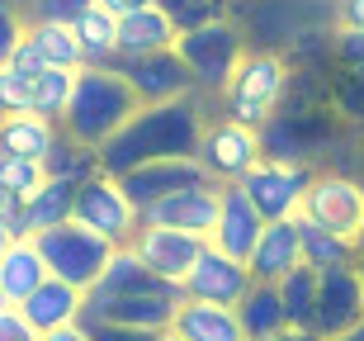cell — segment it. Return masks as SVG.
Masks as SVG:
<instances>
[{
    "instance_id": "obj_1",
    "label": "cell",
    "mask_w": 364,
    "mask_h": 341,
    "mask_svg": "<svg viewBox=\"0 0 364 341\" xmlns=\"http://www.w3.org/2000/svg\"><path fill=\"white\" fill-rule=\"evenodd\" d=\"M203 128H208L203 95H185V100H171V105H142L128 119V128L109 147H100V166L109 176H128V171L151 166V162L199 157Z\"/></svg>"
},
{
    "instance_id": "obj_2",
    "label": "cell",
    "mask_w": 364,
    "mask_h": 341,
    "mask_svg": "<svg viewBox=\"0 0 364 341\" xmlns=\"http://www.w3.org/2000/svg\"><path fill=\"white\" fill-rule=\"evenodd\" d=\"M142 110L137 90L128 85L123 67H81L76 76V100H71V114L62 123V133H71L85 147H109L114 137L128 128V119Z\"/></svg>"
},
{
    "instance_id": "obj_3",
    "label": "cell",
    "mask_w": 364,
    "mask_h": 341,
    "mask_svg": "<svg viewBox=\"0 0 364 341\" xmlns=\"http://www.w3.org/2000/svg\"><path fill=\"white\" fill-rule=\"evenodd\" d=\"M289 95H294V67H289V57L279 48H251L218 105H223L228 119L265 128L289 105Z\"/></svg>"
},
{
    "instance_id": "obj_4",
    "label": "cell",
    "mask_w": 364,
    "mask_h": 341,
    "mask_svg": "<svg viewBox=\"0 0 364 341\" xmlns=\"http://www.w3.org/2000/svg\"><path fill=\"white\" fill-rule=\"evenodd\" d=\"M176 53L189 67V76H194V90L223 100V90L232 85V76H237V67L246 62L251 48H246V28L232 24L228 14H223V19H213V24L185 28L180 43H176Z\"/></svg>"
},
{
    "instance_id": "obj_5",
    "label": "cell",
    "mask_w": 364,
    "mask_h": 341,
    "mask_svg": "<svg viewBox=\"0 0 364 341\" xmlns=\"http://www.w3.org/2000/svg\"><path fill=\"white\" fill-rule=\"evenodd\" d=\"M38 246H43V256H48V271H53L57 280H67V285L85 289V294L100 285V275L109 271V261L119 251L109 237H100L95 228H85V223H76V219L53 228V232H43Z\"/></svg>"
},
{
    "instance_id": "obj_6",
    "label": "cell",
    "mask_w": 364,
    "mask_h": 341,
    "mask_svg": "<svg viewBox=\"0 0 364 341\" xmlns=\"http://www.w3.org/2000/svg\"><path fill=\"white\" fill-rule=\"evenodd\" d=\"M260 162H265V137H260V128L237 123V119H228V114L208 119L203 142H199V166L218 185H242Z\"/></svg>"
},
{
    "instance_id": "obj_7",
    "label": "cell",
    "mask_w": 364,
    "mask_h": 341,
    "mask_svg": "<svg viewBox=\"0 0 364 341\" xmlns=\"http://www.w3.org/2000/svg\"><path fill=\"white\" fill-rule=\"evenodd\" d=\"M76 223L95 228L114 246H133L137 228H142V209L128 199L119 176L100 171V176H90L85 185H76Z\"/></svg>"
},
{
    "instance_id": "obj_8",
    "label": "cell",
    "mask_w": 364,
    "mask_h": 341,
    "mask_svg": "<svg viewBox=\"0 0 364 341\" xmlns=\"http://www.w3.org/2000/svg\"><path fill=\"white\" fill-rule=\"evenodd\" d=\"M312 176H317V171H312L308 162H279V157H265V162L242 180V190L251 194V204L265 214V223H289V219H303Z\"/></svg>"
},
{
    "instance_id": "obj_9",
    "label": "cell",
    "mask_w": 364,
    "mask_h": 341,
    "mask_svg": "<svg viewBox=\"0 0 364 341\" xmlns=\"http://www.w3.org/2000/svg\"><path fill=\"white\" fill-rule=\"evenodd\" d=\"M303 219H312L317 228L336 232L346 242L360 246L364 232V180L346 176V171H317L308 190V204H303Z\"/></svg>"
},
{
    "instance_id": "obj_10",
    "label": "cell",
    "mask_w": 364,
    "mask_h": 341,
    "mask_svg": "<svg viewBox=\"0 0 364 341\" xmlns=\"http://www.w3.org/2000/svg\"><path fill=\"white\" fill-rule=\"evenodd\" d=\"M208 246H213L208 237H194V232H180V228H156V223H142L133 237V251L176 289H185V280L194 275V266L203 261Z\"/></svg>"
},
{
    "instance_id": "obj_11",
    "label": "cell",
    "mask_w": 364,
    "mask_h": 341,
    "mask_svg": "<svg viewBox=\"0 0 364 341\" xmlns=\"http://www.w3.org/2000/svg\"><path fill=\"white\" fill-rule=\"evenodd\" d=\"M364 322V271L360 261L350 266H331L317 280V337L331 341Z\"/></svg>"
},
{
    "instance_id": "obj_12",
    "label": "cell",
    "mask_w": 364,
    "mask_h": 341,
    "mask_svg": "<svg viewBox=\"0 0 364 341\" xmlns=\"http://www.w3.org/2000/svg\"><path fill=\"white\" fill-rule=\"evenodd\" d=\"M265 157H279V162H308L331 142V119L326 110H294V105H284L265 128Z\"/></svg>"
},
{
    "instance_id": "obj_13",
    "label": "cell",
    "mask_w": 364,
    "mask_h": 341,
    "mask_svg": "<svg viewBox=\"0 0 364 341\" xmlns=\"http://www.w3.org/2000/svg\"><path fill=\"white\" fill-rule=\"evenodd\" d=\"M251 289H256V271H251V261H237V256H228V251L208 246L203 261L194 266V275L185 280V299L228 303V308H237Z\"/></svg>"
},
{
    "instance_id": "obj_14",
    "label": "cell",
    "mask_w": 364,
    "mask_h": 341,
    "mask_svg": "<svg viewBox=\"0 0 364 341\" xmlns=\"http://www.w3.org/2000/svg\"><path fill=\"white\" fill-rule=\"evenodd\" d=\"M119 180H123V190H128V199L147 214V209H156L161 199H171V194L194 190V185H208L213 176L199 166V157H176V162L137 166V171H128V176H119Z\"/></svg>"
},
{
    "instance_id": "obj_15",
    "label": "cell",
    "mask_w": 364,
    "mask_h": 341,
    "mask_svg": "<svg viewBox=\"0 0 364 341\" xmlns=\"http://www.w3.org/2000/svg\"><path fill=\"white\" fill-rule=\"evenodd\" d=\"M128 85L137 90L142 105H171V100H185V95H199L194 90V76L189 67L180 62V53H151V57H133V62H119Z\"/></svg>"
},
{
    "instance_id": "obj_16",
    "label": "cell",
    "mask_w": 364,
    "mask_h": 341,
    "mask_svg": "<svg viewBox=\"0 0 364 341\" xmlns=\"http://www.w3.org/2000/svg\"><path fill=\"white\" fill-rule=\"evenodd\" d=\"M218 214H223V185L208 180V185H194V190H180V194H171V199H161L156 209L142 214V223L180 228V232H194V237H208V242H213Z\"/></svg>"
},
{
    "instance_id": "obj_17",
    "label": "cell",
    "mask_w": 364,
    "mask_h": 341,
    "mask_svg": "<svg viewBox=\"0 0 364 341\" xmlns=\"http://www.w3.org/2000/svg\"><path fill=\"white\" fill-rule=\"evenodd\" d=\"M265 214L251 204V194L242 185H223V214H218V228H213V246L228 251L237 261H251L256 256L260 237H265Z\"/></svg>"
},
{
    "instance_id": "obj_18",
    "label": "cell",
    "mask_w": 364,
    "mask_h": 341,
    "mask_svg": "<svg viewBox=\"0 0 364 341\" xmlns=\"http://www.w3.org/2000/svg\"><path fill=\"white\" fill-rule=\"evenodd\" d=\"M53 280L48 271V256H43L38 237H24V242H0V303H28L43 285Z\"/></svg>"
},
{
    "instance_id": "obj_19",
    "label": "cell",
    "mask_w": 364,
    "mask_h": 341,
    "mask_svg": "<svg viewBox=\"0 0 364 341\" xmlns=\"http://www.w3.org/2000/svg\"><path fill=\"white\" fill-rule=\"evenodd\" d=\"M180 43V24L161 5L137 14H123L119 19V62H133V57H151V53H171Z\"/></svg>"
},
{
    "instance_id": "obj_20",
    "label": "cell",
    "mask_w": 364,
    "mask_h": 341,
    "mask_svg": "<svg viewBox=\"0 0 364 341\" xmlns=\"http://www.w3.org/2000/svg\"><path fill=\"white\" fill-rule=\"evenodd\" d=\"M298 266H308V261H303V232H298V219L270 223L265 237H260V246H256V256H251L256 280L260 285H279V280H289Z\"/></svg>"
},
{
    "instance_id": "obj_21",
    "label": "cell",
    "mask_w": 364,
    "mask_h": 341,
    "mask_svg": "<svg viewBox=\"0 0 364 341\" xmlns=\"http://www.w3.org/2000/svg\"><path fill=\"white\" fill-rule=\"evenodd\" d=\"M85 299H90L85 289H76V285H67V280L53 275V280H48L28 303H19V308H24V318L48 337V332H57V327H76L81 313H85Z\"/></svg>"
},
{
    "instance_id": "obj_22",
    "label": "cell",
    "mask_w": 364,
    "mask_h": 341,
    "mask_svg": "<svg viewBox=\"0 0 364 341\" xmlns=\"http://www.w3.org/2000/svg\"><path fill=\"white\" fill-rule=\"evenodd\" d=\"M166 289H176V285H166L133 246H119L114 261H109V271L100 275V285L90 294H100V299H133V294H166Z\"/></svg>"
},
{
    "instance_id": "obj_23",
    "label": "cell",
    "mask_w": 364,
    "mask_h": 341,
    "mask_svg": "<svg viewBox=\"0 0 364 341\" xmlns=\"http://www.w3.org/2000/svg\"><path fill=\"white\" fill-rule=\"evenodd\" d=\"M185 341H251L242 327V318H237V308H228V303H199V299H185L176 313V327Z\"/></svg>"
},
{
    "instance_id": "obj_24",
    "label": "cell",
    "mask_w": 364,
    "mask_h": 341,
    "mask_svg": "<svg viewBox=\"0 0 364 341\" xmlns=\"http://www.w3.org/2000/svg\"><path fill=\"white\" fill-rule=\"evenodd\" d=\"M62 137V123L43 119V114H5L0 123V157H33V162H48V152L57 147Z\"/></svg>"
},
{
    "instance_id": "obj_25",
    "label": "cell",
    "mask_w": 364,
    "mask_h": 341,
    "mask_svg": "<svg viewBox=\"0 0 364 341\" xmlns=\"http://www.w3.org/2000/svg\"><path fill=\"white\" fill-rule=\"evenodd\" d=\"M24 219H28V232H33V237L71 223L76 219V185H71V180H48L33 199H24Z\"/></svg>"
},
{
    "instance_id": "obj_26",
    "label": "cell",
    "mask_w": 364,
    "mask_h": 341,
    "mask_svg": "<svg viewBox=\"0 0 364 341\" xmlns=\"http://www.w3.org/2000/svg\"><path fill=\"white\" fill-rule=\"evenodd\" d=\"M237 318H242V327L251 341H265L274 332H289V313H284V299H279V285H260L237 303Z\"/></svg>"
},
{
    "instance_id": "obj_27",
    "label": "cell",
    "mask_w": 364,
    "mask_h": 341,
    "mask_svg": "<svg viewBox=\"0 0 364 341\" xmlns=\"http://www.w3.org/2000/svg\"><path fill=\"white\" fill-rule=\"evenodd\" d=\"M317 280H322V271H312V266H298L289 280H279V299H284V313H289V327L308 332V337H317Z\"/></svg>"
},
{
    "instance_id": "obj_28",
    "label": "cell",
    "mask_w": 364,
    "mask_h": 341,
    "mask_svg": "<svg viewBox=\"0 0 364 341\" xmlns=\"http://www.w3.org/2000/svg\"><path fill=\"white\" fill-rule=\"evenodd\" d=\"M76 33L85 48V67H119V14L95 5L85 19H76Z\"/></svg>"
},
{
    "instance_id": "obj_29",
    "label": "cell",
    "mask_w": 364,
    "mask_h": 341,
    "mask_svg": "<svg viewBox=\"0 0 364 341\" xmlns=\"http://www.w3.org/2000/svg\"><path fill=\"white\" fill-rule=\"evenodd\" d=\"M28 43L43 53L48 67H62V71L85 67V48H81L76 24H28Z\"/></svg>"
},
{
    "instance_id": "obj_30",
    "label": "cell",
    "mask_w": 364,
    "mask_h": 341,
    "mask_svg": "<svg viewBox=\"0 0 364 341\" xmlns=\"http://www.w3.org/2000/svg\"><path fill=\"white\" fill-rule=\"evenodd\" d=\"M298 232H303V261H308L312 271H331V266H350L360 261V246L336 237V232L317 228L312 219H298Z\"/></svg>"
},
{
    "instance_id": "obj_31",
    "label": "cell",
    "mask_w": 364,
    "mask_h": 341,
    "mask_svg": "<svg viewBox=\"0 0 364 341\" xmlns=\"http://www.w3.org/2000/svg\"><path fill=\"white\" fill-rule=\"evenodd\" d=\"M76 76L81 71H62V67H48L33 81V114H43V119L53 123H67L71 114V100H76Z\"/></svg>"
},
{
    "instance_id": "obj_32",
    "label": "cell",
    "mask_w": 364,
    "mask_h": 341,
    "mask_svg": "<svg viewBox=\"0 0 364 341\" xmlns=\"http://www.w3.org/2000/svg\"><path fill=\"white\" fill-rule=\"evenodd\" d=\"M48 171H53V180H71V185H85L90 176H100L105 166H100V152L85 147V142H76L71 133L57 137V147L48 152Z\"/></svg>"
},
{
    "instance_id": "obj_33",
    "label": "cell",
    "mask_w": 364,
    "mask_h": 341,
    "mask_svg": "<svg viewBox=\"0 0 364 341\" xmlns=\"http://www.w3.org/2000/svg\"><path fill=\"white\" fill-rule=\"evenodd\" d=\"M48 180H53L48 162H33V157H0V194L33 199Z\"/></svg>"
},
{
    "instance_id": "obj_34",
    "label": "cell",
    "mask_w": 364,
    "mask_h": 341,
    "mask_svg": "<svg viewBox=\"0 0 364 341\" xmlns=\"http://www.w3.org/2000/svg\"><path fill=\"white\" fill-rule=\"evenodd\" d=\"M95 5H100V0H24L19 14H24L28 24H76Z\"/></svg>"
},
{
    "instance_id": "obj_35",
    "label": "cell",
    "mask_w": 364,
    "mask_h": 341,
    "mask_svg": "<svg viewBox=\"0 0 364 341\" xmlns=\"http://www.w3.org/2000/svg\"><path fill=\"white\" fill-rule=\"evenodd\" d=\"M331 114H346V119L364 123V71H346L331 81Z\"/></svg>"
},
{
    "instance_id": "obj_36",
    "label": "cell",
    "mask_w": 364,
    "mask_h": 341,
    "mask_svg": "<svg viewBox=\"0 0 364 341\" xmlns=\"http://www.w3.org/2000/svg\"><path fill=\"white\" fill-rule=\"evenodd\" d=\"M161 10L171 14V19L180 24V33H185V28H199V24L223 19V14H228V0H161Z\"/></svg>"
},
{
    "instance_id": "obj_37",
    "label": "cell",
    "mask_w": 364,
    "mask_h": 341,
    "mask_svg": "<svg viewBox=\"0 0 364 341\" xmlns=\"http://www.w3.org/2000/svg\"><path fill=\"white\" fill-rule=\"evenodd\" d=\"M33 81L28 71H14V67H0V110L5 114H33Z\"/></svg>"
},
{
    "instance_id": "obj_38",
    "label": "cell",
    "mask_w": 364,
    "mask_h": 341,
    "mask_svg": "<svg viewBox=\"0 0 364 341\" xmlns=\"http://www.w3.org/2000/svg\"><path fill=\"white\" fill-rule=\"evenodd\" d=\"M331 57L346 71H364V28H336L331 33Z\"/></svg>"
},
{
    "instance_id": "obj_39",
    "label": "cell",
    "mask_w": 364,
    "mask_h": 341,
    "mask_svg": "<svg viewBox=\"0 0 364 341\" xmlns=\"http://www.w3.org/2000/svg\"><path fill=\"white\" fill-rule=\"evenodd\" d=\"M0 341H43V332L24 318V308L0 303Z\"/></svg>"
},
{
    "instance_id": "obj_40",
    "label": "cell",
    "mask_w": 364,
    "mask_h": 341,
    "mask_svg": "<svg viewBox=\"0 0 364 341\" xmlns=\"http://www.w3.org/2000/svg\"><path fill=\"white\" fill-rule=\"evenodd\" d=\"M95 341H161V332H142V327H119V322H105V327H95Z\"/></svg>"
},
{
    "instance_id": "obj_41",
    "label": "cell",
    "mask_w": 364,
    "mask_h": 341,
    "mask_svg": "<svg viewBox=\"0 0 364 341\" xmlns=\"http://www.w3.org/2000/svg\"><path fill=\"white\" fill-rule=\"evenodd\" d=\"M336 28H364V0H331Z\"/></svg>"
},
{
    "instance_id": "obj_42",
    "label": "cell",
    "mask_w": 364,
    "mask_h": 341,
    "mask_svg": "<svg viewBox=\"0 0 364 341\" xmlns=\"http://www.w3.org/2000/svg\"><path fill=\"white\" fill-rule=\"evenodd\" d=\"M100 5H105L109 14H137V10H151V5H161V0H100Z\"/></svg>"
},
{
    "instance_id": "obj_43",
    "label": "cell",
    "mask_w": 364,
    "mask_h": 341,
    "mask_svg": "<svg viewBox=\"0 0 364 341\" xmlns=\"http://www.w3.org/2000/svg\"><path fill=\"white\" fill-rule=\"evenodd\" d=\"M43 341H95V332L76 322V327H57V332H48V337H43Z\"/></svg>"
},
{
    "instance_id": "obj_44",
    "label": "cell",
    "mask_w": 364,
    "mask_h": 341,
    "mask_svg": "<svg viewBox=\"0 0 364 341\" xmlns=\"http://www.w3.org/2000/svg\"><path fill=\"white\" fill-rule=\"evenodd\" d=\"M265 341H317V337H308V332H294V327H289V332H274V337H265Z\"/></svg>"
},
{
    "instance_id": "obj_45",
    "label": "cell",
    "mask_w": 364,
    "mask_h": 341,
    "mask_svg": "<svg viewBox=\"0 0 364 341\" xmlns=\"http://www.w3.org/2000/svg\"><path fill=\"white\" fill-rule=\"evenodd\" d=\"M331 341H364V322H360V327H350V332H341V337H331Z\"/></svg>"
},
{
    "instance_id": "obj_46",
    "label": "cell",
    "mask_w": 364,
    "mask_h": 341,
    "mask_svg": "<svg viewBox=\"0 0 364 341\" xmlns=\"http://www.w3.org/2000/svg\"><path fill=\"white\" fill-rule=\"evenodd\" d=\"M161 341H185V337H180V332H161Z\"/></svg>"
},
{
    "instance_id": "obj_47",
    "label": "cell",
    "mask_w": 364,
    "mask_h": 341,
    "mask_svg": "<svg viewBox=\"0 0 364 341\" xmlns=\"http://www.w3.org/2000/svg\"><path fill=\"white\" fill-rule=\"evenodd\" d=\"M360 256H364V232H360Z\"/></svg>"
},
{
    "instance_id": "obj_48",
    "label": "cell",
    "mask_w": 364,
    "mask_h": 341,
    "mask_svg": "<svg viewBox=\"0 0 364 341\" xmlns=\"http://www.w3.org/2000/svg\"><path fill=\"white\" fill-rule=\"evenodd\" d=\"M360 271H364V256H360Z\"/></svg>"
}]
</instances>
